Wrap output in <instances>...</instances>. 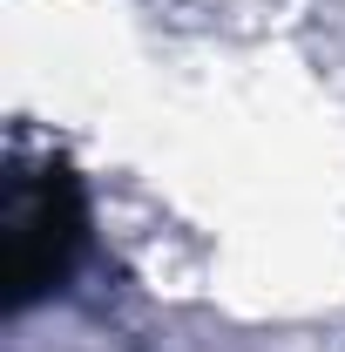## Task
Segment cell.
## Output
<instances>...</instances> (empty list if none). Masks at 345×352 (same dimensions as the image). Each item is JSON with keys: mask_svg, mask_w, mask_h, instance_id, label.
Instances as JSON below:
<instances>
[{"mask_svg": "<svg viewBox=\"0 0 345 352\" xmlns=\"http://www.w3.org/2000/svg\"><path fill=\"white\" fill-rule=\"evenodd\" d=\"M0 237H7V311H27L54 298L68 278H75V258L88 244V190L82 176L68 170L61 156H47L41 170H14L7 183V217H0Z\"/></svg>", "mask_w": 345, "mask_h": 352, "instance_id": "obj_1", "label": "cell"}]
</instances>
